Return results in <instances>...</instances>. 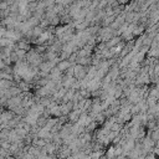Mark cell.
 Listing matches in <instances>:
<instances>
[{
  "label": "cell",
  "mask_w": 159,
  "mask_h": 159,
  "mask_svg": "<svg viewBox=\"0 0 159 159\" xmlns=\"http://www.w3.org/2000/svg\"><path fill=\"white\" fill-rule=\"evenodd\" d=\"M71 66H72V63H71L70 61H67V60H61V61L57 63V66H56V67H57L61 72H66Z\"/></svg>",
  "instance_id": "1"
},
{
  "label": "cell",
  "mask_w": 159,
  "mask_h": 159,
  "mask_svg": "<svg viewBox=\"0 0 159 159\" xmlns=\"http://www.w3.org/2000/svg\"><path fill=\"white\" fill-rule=\"evenodd\" d=\"M106 158H107V159H113V158H116L114 145H112V147H109V148H108V150L106 152Z\"/></svg>",
  "instance_id": "2"
},
{
  "label": "cell",
  "mask_w": 159,
  "mask_h": 159,
  "mask_svg": "<svg viewBox=\"0 0 159 159\" xmlns=\"http://www.w3.org/2000/svg\"><path fill=\"white\" fill-rule=\"evenodd\" d=\"M10 145H11V143L9 140H1V143H0V148H2L5 150H9L10 149Z\"/></svg>",
  "instance_id": "3"
},
{
  "label": "cell",
  "mask_w": 159,
  "mask_h": 159,
  "mask_svg": "<svg viewBox=\"0 0 159 159\" xmlns=\"http://www.w3.org/2000/svg\"><path fill=\"white\" fill-rule=\"evenodd\" d=\"M7 9H9V4H7V1H6V0L0 1V10H7Z\"/></svg>",
  "instance_id": "4"
}]
</instances>
